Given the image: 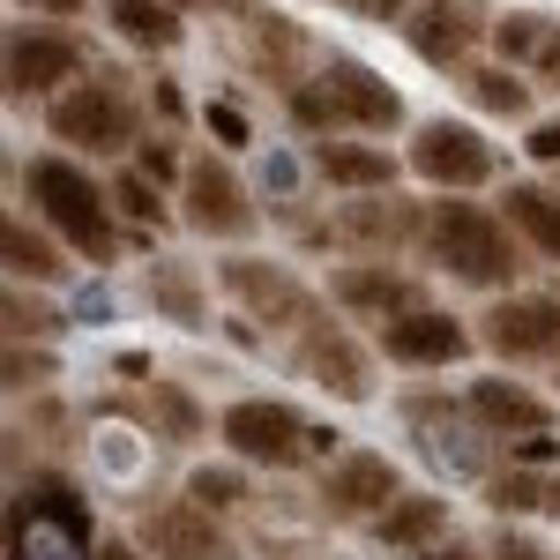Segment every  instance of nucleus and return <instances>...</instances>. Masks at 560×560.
Returning a JSON list of instances; mask_svg holds the SVG:
<instances>
[{"mask_svg":"<svg viewBox=\"0 0 560 560\" xmlns=\"http://www.w3.org/2000/svg\"><path fill=\"white\" fill-rule=\"evenodd\" d=\"M448 523H456L448 493H404V501H396L382 523H366V530H374V546H388V553L411 560V553H433V546H448V538H456Z\"/></svg>","mask_w":560,"mask_h":560,"instance_id":"21","label":"nucleus"},{"mask_svg":"<svg viewBox=\"0 0 560 560\" xmlns=\"http://www.w3.org/2000/svg\"><path fill=\"white\" fill-rule=\"evenodd\" d=\"M553 179H560V173H553Z\"/></svg>","mask_w":560,"mask_h":560,"instance_id":"47","label":"nucleus"},{"mask_svg":"<svg viewBox=\"0 0 560 560\" xmlns=\"http://www.w3.org/2000/svg\"><path fill=\"white\" fill-rule=\"evenodd\" d=\"M247 471H255V464H240V456H224V464H195L179 493H187V501H202L210 516H232V509H247V501H255V478H247Z\"/></svg>","mask_w":560,"mask_h":560,"instance_id":"28","label":"nucleus"},{"mask_svg":"<svg viewBox=\"0 0 560 560\" xmlns=\"http://www.w3.org/2000/svg\"><path fill=\"white\" fill-rule=\"evenodd\" d=\"M478 345L501 366H530V359H560V292H501L478 314Z\"/></svg>","mask_w":560,"mask_h":560,"instance_id":"15","label":"nucleus"},{"mask_svg":"<svg viewBox=\"0 0 560 560\" xmlns=\"http://www.w3.org/2000/svg\"><path fill=\"white\" fill-rule=\"evenodd\" d=\"M523 150H530L538 165H553V173H560V120H530V135H523Z\"/></svg>","mask_w":560,"mask_h":560,"instance_id":"38","label":"nucleus"},{"mask_svg":"<svg viewBox=\"0 0 560 560\" xmlns=\"http://www.w3.org/2000/svg\"><path fill=\"white\" fill-rule=\"evenodd\" d=\"M142 553L150 560H240V546L224 538V516H210L202 501H158V509H142Z\"/></svg>","mask_w":560,"mask_h":560,"instance_id":"17","label":"nucleus"},{"mask_svg":"<svg viewBox=\"0 0 560 560\" xmlns=\"http://www.w3.org/2000/svg\"><path fill=\"white\" fill-rule=\"evenodd\" d=\"M52 374H60V366H52V351H31V345H8V396H31V388H45L52 382Z\"/></svg>","mask_w":560,"mask_h":560,"instance_id":"33","label":"nucleus"},{"mask_svg":"<svg viewBox=\"0 0 560 560\" xmlns=\"http://www.w3.org/2000/svg\"><path fill=\"white\" fill-rule=\"evenodd\" d=\"M419 255L448 277V284H471V292H516L523 277V232L501 210L486 202H464V195H433L427 202V232H419Z\"/></svg>","mask_w":560,"mask_h":560,"instance_id":"2","label":"nucleus"},{"mask_svg":"<svg viewBox=\"0 0 560 560\" xmlns=\"http://www.w3.org/2000/svg\"><path fill=\"white\" fill-rule=\"evenodd\" d=\"M501 217L523 232L530 255L560 261V179H509L501 187Z\"/></svg>","mask_w":560,"mask_h":560,"instance_id":"24","label":"nucleus"},{"mask_svg":"<svg viewBox=\"0 0 560 560\" xmlns=\"http://www.w3.org/2000/svg\"><path fill=\"white\" fill-rule=\"evenodd\" d=\"M553 31H560L553 15H538V8H509V15H493V52H501L509 68H530V60L546 52Z\"/></svg>","mask_w":560,"mask_h":560,"instance_id":"30","label":"nucleus"},{"mask_svg":"<svg viewBox=\"0 0 560 560\" xmlns=\"http://www.w3.org/2000/svg\"><path fill=\"white\" fill-rule=\"evenodd\" d=\"M90 560H150V553H142V538H97Z\"/></svg>","mask_w":560,"mask_h":560,"instance_id":"43","label":"nucleus"},{"mask_svg":"<svg viewBox=\"0 0 560 560\" xmlns=\"http://www.w3.org/2000/svg\"><path fill=\"white\" fill-rule=\"evenodd\" d=\"M411 560H486V546H456V538H448V546H433V553H411Z\"/></svg>","mask_w":560,"mask_h":560,"instance_id":"44","label":"nucleus"},{"mask_svg":"<svg viewBox=\"0 0 560 560\" xmlns=\"http://www.w3.org/2000/svg\"><path fill=\"white\" fill-rule=\"evenodd\" d=\"M314 173L322 187H337V195H396V158H388V142H366V135H337V142H314Z\"/></svg>","mask_w":560,"mask_h":560,"instance_id":"20","label":"nucleus"},{"mask_svg":"<svg viewBox=\"0 0 560 560\" xmlns=\"http://www.w3.org/2000/svg\"><path fill=\"white\" fill-rule=\"evenodd\" d=\"M351 8H359V15H374V23H404L419 0H351Z\"/></svg>","mask_w":560,"mask_h":560,"instance_id":"41","label":"nucleus"},{"mask_svg":"<svg viewBox=\"0 0 560 560\" xmlns=\"http://www.w3.org/2000/svg\"><path fill=\"white\" fill-rule=\"evenodd\" d=\"M15 187H23L31 217H38L68 255L97 261V269L120 261L128 232H120V210H113V187L90 179V165H75L68 150H45V158H31V165L15 173Z\"/></svg>","mask_w":560,"mask_h":560,"instance_id":"1","label":"nucleus"},{"mask_svg":"<svg viewBox=\"0 0 560 560\" xmlns=\"http://www.w3.org/2000/svg\"><path fill=\"white\" fill-rule=\"evenodd\" d=\"M150 97H158V113H165V120H187V97H179V83H165V75H158V83H150Z\"/></svg>","mask_w":560,"mask_h":560,"instance_id":"40","label":"nucleus"},{"mask_svg":"<svg viewBox=\"0 0 560 560\" xmlns=\"http://www.w3.org/2000/svg\"><path fill=\"white\" fill-rule=\"evenodd\" d=\"M31 15H52V23H83L90 15V0H23Z\"/></svg>","mask_w":560,"mask_h":560,"instance_id":"39","label":"nucleus"},{"mask_svg":"<svg viewBox=\"0 0 560 560\" xmlns=\"http://www.w3.org/2000/svg\"><path fill=\"white\" fill-rule=\"evenodd\" d=\"M0 255H8V284H60L68 277V247L23 210L0 217Z\"/></svg>","mask_w":560,"mask_h":560,"instance_id":"23","label":"nucleus"},{"mask_svg":"<svg viewBox=\"0 0 560 560\" xmlns=\"http://www.w3.org/2000/svg\"><path fill=\"white\" fill-rule=\"evenodd\" d=\"M478 345V329L464 314H448V306H411V314H396L374 329V351H382L388 366H411V374H441V366H464Z\"/></svg>","mask_w":560,"mask_h":560,"instance_id":"14","label":"nucleus"},{"mask_svg":"<svg viewBox=\"0 0 560 560\" xmlns=\"http://www.w3.org/2000/svg\"><path fill=\"white\" fill-rule=\"evenodd\" d=\"M486 501H493V516H501V523L546 516V501H553V471H523V464H509V471L486 478Z\"/></svg>","mask_w":560,"mask_h":560,"instance_id":"29","label":"nucleus"},{"mask_svg":"<svg viewBox=\"0 0 560 560\" xmlns=\"http://www.w3.org/2000/svg\"><path fill=\"white\" fill-rule=\"evenodd\" d=\"M217 284H224V300L240 306L247 322H261V329H314L329 306H322V292L306 284L292 261H269V255H247V247H232V255L217 261Z\"/></svg>","mask_w":560,"mask_h":560,"instance_id":"4","label":"nucleus"},{"mask_svg":"<svg viewBox=\"0 0 560 560\" xmlns=\"http://www.w3.org/2000/svg\"><path fill=\"white\" fill-rule=\"evenodd\" d=\"M113 210L128 217V224H165V187H158V179L142 173V165H120V173H113Z\"/></svg>","mask_w":560,"mask_h":560,"instance_id":"32","label":"nucleus"},{"mask_svg":"<svg viewBox=\"0 0 560 560\" xmlns=\"http://www.w3.org/2000/svg\"><path fill=\"white\" fill-rule=\"evenodd\" d=\"M142 419H150L158 441H173V448H187V441H202V433H210L202 396H195L187 382H173V374H150V382H142Z\"/></svg>","mask_w":560,"mask_h":560,"instance_id":"25","label":"nucleus"},{"mask_svg":"<svg viewBox=\"0 0 560 560\" xmlns=\"http://www.w3.org/2000/svg\"><path fill=\"white\" fill-rule=\"evenodd\" d=\"M314 83L329 90L337 135H366V142H382V135L404 128V97H396V83H388L382 68H366L359 52H329V60L314 68Z\"/></svg>","mask_w":560,"mask_h":560,"instance_id":"12","label":"nucleus"},{"mask_svg":"<svg viewBox=\"0 0 560 560\" xmlns=\"http://www.w3.org/2000/svg\"><path fill=\"white\" fill-rule=\"evenodd\" d=\"M179 8H240V0H179Z\"/></svg>","mask_w":560,"mask_h":560,"instance_id":"45","label":"nucleus"},{"mask_svg":"<svg viewBox=\"0 0 560 560\" xmlns=\"http://www.w3.org/2000/svg\"><path fill=\"white\" fill-rule=\"evenodd\" d=\"M404 165L427 179L433 195H478L501 179V142H486L478 120H419L411 142H404Z\"/></svg>","mask_w":560,"mask_h":560,"instance_id":"7","label":"nucleus"},{"mask_svg":"<svg viewBox=\"0 0 560 560\" xmlns=\"http://www.w3.org/2000/svg\"><path fill=\"white\" fill-rule=\"evenodd\" d=\"M486 560H553L523 523H493V538H486Z\"/></svg>","mask_w":560,"mask_h":560,"instance_id":"35","label":"nucleus"},{"mask_svg":"<svg viewBox=\"0 0 560 560\" xmlns=\"http://www.w3.org/2000/svg\"><path fill=\"white\" fill-rule=\"evenodd\" d=\"M292 374L300 382H314L322 396H337V404H374V388H382V374H374V351L351 337L345 322H314V329H300L292 337Z\"/></svg>","mask_w":560,"mask_h":560,"instance_id":"11","label":"nucleus"},{"mask_svg":"<svg viewBox=\"0 0 560 560\" xmlns=\"http://www.w3.org/2000/svg\"><path fill=\"white\" fill-rule=\"evenodd\" d=\"M202 128H210L224 150H247V113H240V105H202Z\"/></svg>","mask_w":560,"mask_h":560,"instance_id":"37","label":"nucleus"},{"mask_svg":"<svg viewBox=\"0 0 560 560\" xmlns=\"http://www.w3.org/2000/svg\"><path fill=\"white\" fill-rule=\"evenodd\" d=\"M306 60H314V52H306V31L292 15H277V8H269V15H247V68H255V75H269L277 90H300L306 75H314Z\"/></svg>","mask_w":560,"mask_h":560,"instance_id":"22","label":"nucleus"},{"mask_svg":"<svg viewBox=\"0 0 560 560\" xmlns=\"http://www.w3.org/2000/svg\"><path fill=\"white\" fill-rule=\"evenodd\" d=\"M396 31H404V45H411L419 68L464 75L478 60V45H493V8H486V0H419Z\"/></svg>","mask_w":560,"mask_h":560,"instance_id":"8","label":"nucleus"},{"mask_svg":"<svg viewBox=\"0 0 560 560\" xmlns=\"http://www.w3.org/2000/svg\"><path fill=\"white\" fill-rule=\"evenodd\" d=\"M142 306H150L158 322L187 329V337H202V329H210V277H202V261L150 255L142 261Z\"/></svg>","mask_w":560,"mask_h":560,"instance_id":"19","label":"nucleus"},{"mask_svg":"<svg viewBox=\"0 0 560 560\" xmlns=\"http://www.w3.org/2000/svg\"><path fill=\"white\" fill-rule=\"evenodd\" d=\"M396 501H404V471L388 464L382 448H345L314 478V509L329 523H382Z\"/></svg>","mask_w":560,"mask_h":560,"instance_id":"10","label":"nucleus"},{"mask_svg":"<svg viewBox=\"0 0 560 560\" xmlns=\"http://www.w3.org/2000/svg\"><path fill=\"white\" fill-rule=\"evenodd\" d=\"M553 396H560V359H553Z\"/></svg>","mask_w":560,"mask_h":560,"instance_id":"46","label":"nucleus"},{"mask_svg":"<svg viewBox=\"0 0 560 560\" xmlns=\"http://www.w3.org/2000/svg\"><path fill=\"white\" fill-rule=\"evenodd\" d=\"M135 165L158 179V187H173L179 195V179H187V158L173 150V135H142V150H135Z\"/></svg>","mask_w":560,"mask_h":560,"instance_id":"34","label":"nucleus"},{"mask_svg":"<svg viewBox=\"0 0 560 560\" xmlns=\"http://www.w3.org/2000/svg\"><path fill=\"white\" fill-rule=\"evenodd\" d=\"M179 224H187L195 240H217V247H247V240L261 232V202L247 195V179L232 173L224 150H195V158H187Z\"/></svg>","mask_w":560,"mask_h":560,"instance_id":"6","label":"nucleus"},{"mask_svg":"<svg viewBox=\"0 0 560 560\" xmlns=\"http://www.w3.org/2000/svg\"><path fill=\"white\" fill-rule=\"evenodd\" d=\"M329 306L382 329V322L411 314V306H433V300H427V277H411L396 261H345V269H329Z\"/></svg>","mask_w":560,"mask_h":560,"instance_id":"16","label":"nucleus"},{"mask_svg":"<svg viewBox=\"0 0 560 560\" xmlns=\"http://www.w3.org/2000/svg\"><path fill=\"white\" fill-rule=\"evenodd\" d=\"M90 75V45L60 23H15L8 31V97H60Z\"/></svg>","mask_w":560,"mask_h":560,"instance_id":"13","label":"nucleus"},{"mask_svg":"<svg viewBox=\"0 0 560 560\" xmlns=\"http://www.w3.org/2000/svg\"><path fill=\"white\" fill-rule=\"evenodd\" d=\"M530 75H538V83H553V90H560V31H553V38H546V52L530 60Z\"/></svg>","mask_w":560,"mask_h":560,"instance_id":"42","label":"nucleus"},{"mask_svg":"<svg viewBox=\"0 0 560 560\" xmlns=\"http://www.w3.org/2000/svg\"><path fill=\"white\" fill-rule=\"evenodd\" d=\"M45 135L68 158H90V165L128 158V150H142V90L120 68H90L83 83H68L45 105Z\"/></svg>","mask_w":560,"mask_h":560,"instance_id":"3","label":"nucleus"},{"mask_svg":"<svg viewBox=\"0 0 560 560\" xmlns=\"http://www.w3.org/2000/svg\"><path fill=\"white\" fill-rule=\"evenodd\" d=\"M471 419L486 441H530V433H560V411H553V396H538L530 382H509V374H478L471 382Z\"/></svg>","mask_w":560,"mask_h":560,"instance_id":"18","label":"nucleus"},{"mask_svg":"<svg viewBox=\"0 0 560 560\" xmlns=\"http://www.w3.org/2000/svg\"><path fill=\"white\" fill-rule=\"evenodd\" d=\"M105 23H113L135 52H173V45L187 38L179 0H105Z\"/></svg>","mask_w":560,"mask_h":560,"instance_id":"27","label":"nucleus"},{"mask_svg":"<svg viewBox=\"0 0 560 560\" xmlns=\"http://www.w3.org/2000/svg\"><path fill=\"white\" fill-rule=\"evenodd\" d=\"M217 441H224V456H240L255 471H300V464H314V427L284 396H232L217 411Z\"/></svg>","mask_w":560,"mask_h":560,"instance_id":"5","label":"nucleus"},{"mask_svg":"<svg viewBox=\"0 0 560 560\" xmlns=\"http://www.w3.org/2000/svg\"><path fill=\"white\" fill-rule=\"evenodd\" d=\"M427 232V202H404V195H345L322 240L345 247L351 261H396V247H419Z\"/></svg>","mask_w":560,"mask_h":560,"instance_id":"9","label":"nucleus"},{"mask_svg":"<svg viewBox=\"0 0 560 560\" xmlns=\"http://www.w3.org/2000/svg\"><path fill=\"white\" fill-rule=\"evenodd\" d=\"M68 329V314L45 300V292H31V284H8V345H52Z\"/></svg>","mask_w":560,"mask_h":560,"instance_id":"31","label":"nucleus"},{"mask_svg":"<svg viewBox=\"0 0 560 560\" xmlns=\"http://www.w3.org/2000/svg\"><path fill=\"white\" fill-rule=\"evenodd\" d=\"M509 464H523V471H560V433H530V441H509Z\"/></svg>","mask_w":560,"mask_h":560,"instance_id":"36","label":"nucleus"},{"mask_svg":"<svg viewBox=\"0 0 560 560\" xmlns=\"http://www.w3.org/2000/svg\"><path fill=\"white\" fill-rule=\"evenodd\" d=\"M456 83H464V97H471L486 120H530V105H538L530 97V75L509 68V60H471Z\"/></svg>","mask_w":560,"mask_h":560,"instance_id":"26","label":"nucleus"}]
</instances>
